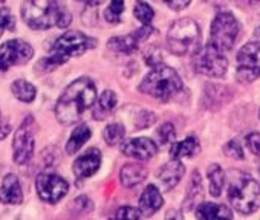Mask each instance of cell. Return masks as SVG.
<instances>
[{
	"instance_id": "cell-1",
	"label": "cell",
	"mask_w": 260,
	"mask_h": 220,
	"mask_svg": "<svg viewBox=\"0 0 260 220\" xmlns=\"http://www.w3.org/2000/svg\"><path fill=\"white\" fill-rule=\"evenodd\" d=\"M95 99L96 89L93 81L86 77L75 80L66 87L55 105L57 120L64 126L77 123L84 114V110L93 105Z\"/></svg>"
},
{
	"instance_id": "cell-5",
	"label": "cell",
	"mask_w": 260,
	"mask_h": 220,
	"mask_svg": "<svg viewBox=\"0 0 260 220\" xmlns=\"http://www.w3.org/2000/svg\"><path fill=\"white\" fill-rule=\"evenodd\" d=\"M167 48L172 54L184 57L194 55L201 49V29L193 19L176 20L167 34Z\"/></svg>"
},
{
	"instance_id": "cell-7",
	"label": "cell",
	"mask_w": 260,
	"mask_h": 220,
	"mask_svg": "<svg viewBox=\"0 0 260 220\" xmlns=\"http://www.w3.org/2000/svg\"><path fill=\"white\" fill-rule=\"evenodd\" d=\"M239 22L237 19L228 13H219L211 25V32H210V42L208 45L214 46L216 49H219L220 52H228L233 49L237 35H239Z\"/></svg>"
},
{
	"instance_id": "cell-15",
	"label": "cell",
	"mask_w": 260,
	"mask_h": 220,
	"mask_svg": "<svg viewBox=\"0 0 260 220\" xmlns=\"http://www.w3.org/2000/svg\"><path fill=\"white\" fill-rule=\"evenodd\" d=\"M184 173H185V165L178 159H172L170 162L164 164L158 173V179L161 182L162 190L169 191L173 187H176L179 184V180L182 179Z\"/></svg>"
},
{
	"instance_id": "cell-25",
	"label": "cell",
	"mask_w": 260,
	"mask_h": 220,
	"mask_svg": "<svg viewBox=\"0 0 260 220\" xmlns=\"http://www.w3.org/2000/svg\"><path fill=\"white\" fill-rule=\"evenodd\" d=\"M202 197V180H201V174L198 171L193 173L191 180H190V187L187 191V197L184 200V208L185 209H191L198 200Z\"/></svg>"
},
{
	"instance_id": "cell-2",
	"label": "cell",
	"mask_w": 260,
	"mask_h": 220,
	"mask_svg": "<svg viewBox=\"0 0 260 220\" xmlns=\"http://www.w3.org/2000/svg\"><path fill=\"white\" fill-rule=\"evenodd\" d=\"M22 17L29 28L37 31L52 26L66 28L72 20L71 14L60 7L57 0H25Z\"/></svg>"
},
{
	"instance_id": "cell-22",
	"label": "cell",
	"mask_w": 260,
	"mask_h": 220,
	"mask_svg": "<svg viewBox=\"0 0 260 220\" xmlns=\"http://www.w3.org/2000/svg\"><path fill=\"white\" fill-rule=\"evenodd\" d=\"M199 152V141L194 136H188L187 139L172 144L170 149V156L173 159H181V158H191Z\"/></svg>"
},
{
	"instance_id": "cell-34",
	"label": "cell",
	"mask_w": 260,
	"mask_h": 220,
	"mask_svg": "<svg viewBox=\"0 0 260 220\" xmlns=\"http://www.w3.org/2000/svg\"><path fill=\"white\" fill-rule=\"evenodd\" d=\"M141 215V211L134 206H121L115 214V217L118 218H140Z\"/></svg>"
},
{
	"instance_id": "cell-30",
	"label": "cell",
	"mask_w": 260,
	"mask_h": 220,
	"mask_svg": "<svg viewBox=\"0 0 260 220\" xmlns=\"http://www.w3.org/2000/svg\"><path fill=\"white\" fill-rule=\"evenodd\" d=\"M175 136H176V132H175L173 124H170V123L162 124L158 130V139L162 145L172 144L175 141Z\"/></svg>"
},
{
	"instance_id": "cell-31",
	"label": "cell",
	"mask_w": 260,
	"mask_h": 220,
	"mask_svg": "<svg viewBox=\"0 0 260 220\" xmlns=\"http://www.w3.org/2000/svg\"><path fill=\"white\" fill-rule=\"evenodd\" d=\"M144 60H146V63L149 64V66H152V67H155V66H158V64H161L162 61V52L156 48V46H149V48H146V51H144Z\"/></svg>"
},
{
	"instance_id": "cell-42",
	"label": "cell",
	"mask_w": 260,
	"mask_h": 220,
	"mask_svg": "<svg viewBox=\"0 0 260 220\" xmlns=\"http://www.w3.org/2000/svg\"><path fill=\"white\" fill-rule=\"evenodd\" d=\"M258 117H260V114H258Z\"/></svg>"
},
{
	"instance_id": "cell-16",
	"label": "cell",
	"mask_w": 260,
	"mask_h": 220,
	"mask_svg": "<svg viewBox=\"0 0 260 220\" xmlns=\"http://www.w3.org/2000/svg\"><path fill=\"white\" fill-rule=\"evenodd\" d=\"M23 200V191L20 182L16 174H8L4 177L2 187H0V202L17 205Z\"/></svg>"
},
{
	"instance_id": "cell-18",
	"label": "cell",
	"mask_w": 260,
	"mask_h": 220,
	"mask_svg": "<svg viewBox=\"0 0 260 220\" xmlns=\"http://www.w3.org/2000/svg\"><path fill=\"white\" fill-rule=\"evenodd\" d=\"M146 177H147V170H146V167H143L140 164H125L121 168V174H119L122 185L127 188L140 185Z\"/></svg>"
},
{
	"instance_id": "cell-33",
	"label": "cell",
	"mask_w": 260,
	"mask_h": 220,
	"mask_svg": "<svg viewBox=\"0 0 260 220\" xmlns=\"http://www.w3.org/2000/svg\"><path fill=\"white\" fill-rule=\"evenodd\" d=\"M223 153L231 159H239V161L243 159V150H242V147H240V144L237 141L226 142L225 147H223Z\"/></svg>"
},
{
	"instance_id": "cell-39",
	"label": "cell",
	"mask_w": 260,
	"mask_h": 220,
	"mask_svg": "<svg viewBox=\"0 0 260 220\" xmlns=\"http://www.w3.org/2000/svg\"><path fill=\"white\" fill-rule=\"evenodd\" d=\"M242 2H246V4H257L260 0H242Z\"/></svg>"
},
{
	"instance_id": "cell-37",
	"label": "cell",
	"mask_w": 260,
	"mask_h": 220,
	"mask_svg": "<svg viewBox=\"0 0 260 220\" xmlns=\"http://www.w3.org/2000/svg\"><path fill=\"white\" fill-rule=\"evenodd\" d=\"M10 130H11V126L2 115H0V139H5L8 136Z\"/></svg>"
},
{
	"instance_id": "cell-21",
	"label": "cell",
	"mask_w": 260,
	"mask_h": 220,
	"mask_svg": "<svg viewBox=\"0 0 260 220\" xmlns=\"http://www.w3.org/2000/svg\"><path fill=\"white\" fill-rule=\"evenodd\" d=\"M116 102H118L116 93L112 92V90H104L101 93V96L98 98V102H96V105L93 108V118L95 120L106 118L109 114L113 112V108L116 107Z\"/></svg>"
},
{
	"instance_id": "cell-38",
	"label": "cell",
	"mask_w": 260,
	"mask_h": 220,
	"mask_svg": "<svg viewBox=\"0 0 260 220\" xmlns=\"http://www.w3.org/2000/svg\"><path fill=\"white\" fill-rule=\"evenodd\" d=\"M78 2H83V4H86L87 7H100L103 2H104V0H78Z\"/></svg>"
},
{
	"instance_id": "cell-28",
	"label": "cell",
	"mask_w": 260,
	"mask_h": 220,
	"mask_svg": "<svg viewBox=\"0 0 260 220\" xmlns=\"http://www.w3.org/2000/svg\"><path fill=\"white\" fill-rule=\"evenodd\" d=\"M134 14L135 17L143 23V25H150L153 17H155V13H153V8L143 2V0H138V2L135 4V8H134Z\"/></svg>"
},
{
	"instance_id": "cell-20",
	"label": "cell",
	"mask_w": 260,
	"mask_h": 220,
	"mask_svg": "<svg viewBox=\"0 0 260 220\" xmlns=\"http://www.w3.org/2000/svg\"><path fill=\"white\" fill-rule=\"evenodd\" d=\"M196 217L202 218V220H213V218H231L233 212L230 211V208H226L225 205H219V203H213V202H207L198 206L196 209Z\"/></svg>"
},
{
	"instance_id": "cell-14",
	"label": "cell",
	"mask_w": 260,
	"mask_h": 220,
	"mask_svg": "<svg viewBox=\"0 0 260 220\" xmlns=\"http://www.w3.org/2000/svg\"><path fill=\"white\" fill-rule=\"evenodd\" d=\"M101 165V153L96 149H90L86 153H83L80 158L74 162V173L78 179H86L93 176Z\"/></svg>"
},
{
	"instance_id": "cell-24",
	"label": "cell",
	"mask_w": 260,
	"mask_h": 220,
	"mask_svg": "<svg viewBox=\"0 0 260 220\" xmlns=\"http://www.w3.org/2000/svg\"><path fill=\"white\" fill-rule=\"evenodd\" d=\"M207 176H208V182H210V194L214 197H219L223 185H225V173L220 168V165L217 164H211L207 170Z\"/></svg>"
},
{
	"instance_id": "cell-11",
	"label": "cell",
	"mask_w": 260,
	"mask_h": 220,
	"mask_svg": "<svg viewBox=\"0 0 260 220\" xmlns=\"http://www.w3.org/2000/svg\"><path fill=\"white\" fill-rule=\"evenodd\" d=\"M32 55L31 45L23 40H10L0 46V70H8L16 64H25Z\"/></svg>"
},
{
	"instance_id": "cell-10",
	"label": "cell",
	"mask_w": 260,
	"mask_h": 220,
	"mask_svg": "<svg viewBox=\"0 0 260 220\" xmlns=\"http://www.w3.org/2000/svg\"><path fill=\"white\" fill-rule=\"evenodd\" d=\"M34 133H36V121L32 117H26L22 123L20 129L14 135L13 141V152H14V161L16 164L25 165L29 162L34 153Z\"/></svg>"
},
{
	"instance_id": "cell-13",
	"label": "cell",
	"mask_w": 260,
	"mask_h": 220,
	"mask_svg": "<svg viewBox=\"0 0 260 220\" xmlns=\"http://www.w3.org/2000/svg\"><path fill=\"white\" fill-rule=\"evenodd\" d=\"M121 152L128 158H134L138 161H149L158 153V147L149 138H134L125 141L121 145Z\"/></svg>"
},
{
	"instance_id": "cell-27",
	"label": "cell",
	"mask_w": 260,
	"mask_h": 220,
	"mask_svg": "<svg viewBox=\"0 0 260 220\" xmlns=\"http://www.w3.org/2000/svg\"><path fill=\"white\" fill-rule=\"evenodd\" d=\"M124 135H125V129L121 124H109L103 132V138L109 145L121 144V141L124 139Z\"/></svg>"
},
{
	"instance_id": "cell-9",
	"label": "cell",
	"mask_w": 260,
	"mask_h": 220,
	"mask_svg": "<svg viewBox=\"0 0 260 220\" xmlns=\"http://www.w3.org/2000/svg\"><path fill=\"white\" fill-rule=\"evenodd\" d=\"M260 77V42H252L237 52V78L251 83Z\"/></svg>"
},
{
	"instance_id": "cell-3",
	"label": "cell",
	"mask_w": 260,
	"mask_h": 220,
	"mask_svg": "<svg viewBox=\"0 0 260 220\" xmlns=\"http://www.w3.org/2000/svg\"><path fill=\"white\" fill-rule=\"evenodd\" d=\"M228 199L240 214H252L260 206V184L249 174L233 171L228 187Z\"/></svg>"
},
{
	"instance_id": "cell-19",
	"label": "cell",
	"mask_w": 260,
	"mask_h": 220,
	"mask_svg": "<svg viewBox=\"0 0 260 220\" xmlns=\"http://www.w3.org/2000/svg\"><path fill=\"white\" fill-rule=\"evenodd\" d=\"M143 42L138 39L137 32L134 31L132 34L128 35H124V37H112L109 42H107V46L110 51H115V52H121V54H132L135 52L140 45Z\"/></svg>"
},
{
	"instance_id": "cell-12",
	"label": "cell",
	"mask_w": 260,
	"mask_h": 220,
	"mask_svg": "<svg viewBox=\"0 0 260 220\" xmlns=\"http://www.w3.org/2000/svg\"><path fill=\"white\" fill-rule=\"evenodd\" d=\"M36 187L40 199L48 203L60 202L69 191V184L52 173H42L36 180Z\"/></svg>"
},
{
	"instance_id": "cell-40",
	"label": "cell",
	"mask_w": 260,
	"mask_h": 220,
	"mask_svg": "<svg viewBox=\"0 0 260 220\" xmlns=\"http://www.w3.org/2000/svg\"><path fill=\"white\" fill-rule=\"evenodd\" d=\"M255 34H257V35H260V28H258V29L255 31Z\"/></svg>"
},
{
	"instance_id": "cell-17",
	"label": "cell",
	"mask_w": 260,
	"mask_h": 220,
	"mask_svg": "<svg viewBox=\"0 0 260 220\" xmlns=\"http://www.w3.org/2000/svg\"><path fill=\"white\" fill-rule=\"evenodd\" d=\"M164 205V199L161 196V191L158 190L156 185H149L146 187V190L141 194L140 199V211L143 215L149 217L153 215L156 211H159V208Z\"/></svg>"
},
{
	"instance_id": "cell-29",
	"label": "cell",
	"mask_w": 260,
	"mask_h": 220,
	"mask_svg": "<svg viewBox=\"0 0 260 220\" xmlns=\"http://www.w3.org/2000/svg\"><path fill=\"white\" fill-rule=\"evenodd\" d=\"M122 11H124V0H110V5L104 11V17L109 23L115 25L121 22Z\"/></svg>"
},
{
	"instance_id": "cell-35",
	"label": "cell",
	"mask_w": 260,
	"mask_h": 220,
	"mask_svg": "<svg viewBox=\"0 0 260 220\" xmlns=\"http://www.w3.org/2000/svg\"><path fill=\"white\" fill-rule=\"evenodd\" d=\"M246 145L249 149V152L255 156L260 158V133L254 132V133H249L246 136Z\"/></svg>"
},
{
	"instance_id": "cell-8",
	"label": "cell",
	"mask_w": 260,
	"mask_h": 220,
	"mask_svg": "<svg viewBox=\"0 0 260 220\" xmlns=\"http://www.w3.org/2000/svg\"><path fill=\"white\" fill-rule=\"evenodd\" d=\"M193 67L198 74L210 78H222L226 74L228 61L223 52L216 49L211 45L199 49L193 57Z\"/></svg>"
},
{
	"instance_id": "cell-26",
	"label": "cell",
	"mask_w": 260,
	"mask_h": 220,
	"mask_svg": "<svg viewBox=\"0 0 260 220\" xmlns=\"http://www.w3.org/2000/svg\"><path fill=\"white\" fill-rule=\"evenodd\" d=\"M11 90H13L14 96L17 99L23 101V102H32L34 98H36V95H37L36 87L31 83L25 81V80H16L11 84Z\"/></svg>"
},
{
	"instance_id": "cell-4",
	"label": "cell",
	"mask_w": 260,
	"mask_h": 220,
	"mask_svg": "<svg viewBox=\"0 0 260 220\" xmlns=\"http://www.w3.org/2000/svg\"><path fill=\"white\" fill-rule=\"evenodd\" d=\"M182 89V80L178 72L166 64H158L152 67L149 75L141 81L140 90L156 99L167 101Z\"/></svg>"
},
{
	"instance_id": "cell-41",
	"label": "cell",
	"mask_w": 260,
	"mask_h": 220,
	"mask_svg": "<svg viewBox=\"0 0 260 220\" xmlns=\"http://www.w3.org/2000/svg\"><path fill=\"white\" fill-rule=\"evenodd\" d=\"M2 2H4V0H0V4H2Z\"/></svg>"
},
{
	"instance_id": "cell-36",
	"label": "cell",
	"mask_w": 260,
	"mask_h": 220,
	"mask_svg": "<svg viewBox=\"0 0 260 220\" xmlns=\"http://www.w3.org/2000/svg\"><path fill=\"white\" fill-rule=\"evenodd\" d=\"M164 2L173 11H182V10H185L190 5L191 0H164Z\"/></svg>"
},
{
	"instance_id": "cell-23",
	"label": "cell",
	"mask_w": 260,
	"mask_h": 220,
	"mask_svg": "<svg viewBox=\"0 0 260 220\" xmlns=\"http://www.w3.org/2000/svg\"><path fill=\"white\" fill-rule=\"evenodd\" d=\"M90 129L86 124H80L74 129L68 144H66V152L68 155H75L89 139H90Z\"/></svg>"
},
{
	"instance_id": "cell-6",
	"label": "cell",
	"mask_w": 260,
	"mask_h": 220,
	"mask_svg": "<svg viewBox=\"0 0 260 220\" xmlns=\"http://www.w3.org/2000/svg\"><path fill=\"white\" fill-rule=\"evenodd\" d=\"M95 45L93 40H90L87 35H84L80 31H69L58 37L54 42L52 52L48 58L42 60V66H48V69H52L55 66L63 64L71 57L83 55L87 49H90Z\"/></svg>"
},
{
	"instance_id": "cell-32",
	"label": "cell",
	"mask_w": 260,
	"mask_h": 220,
	"mask_svg": "<svg viewBox=\"0 0 260 220\" xmlns=\"http://www.w3.org/2000/svg\"><path fill=\"white\" fill-rule=\"evenodd\" d=\"M14 25L16 20L10 13V10H0V35L5 31H14Z\"/></svg>"
}]
</instances>
